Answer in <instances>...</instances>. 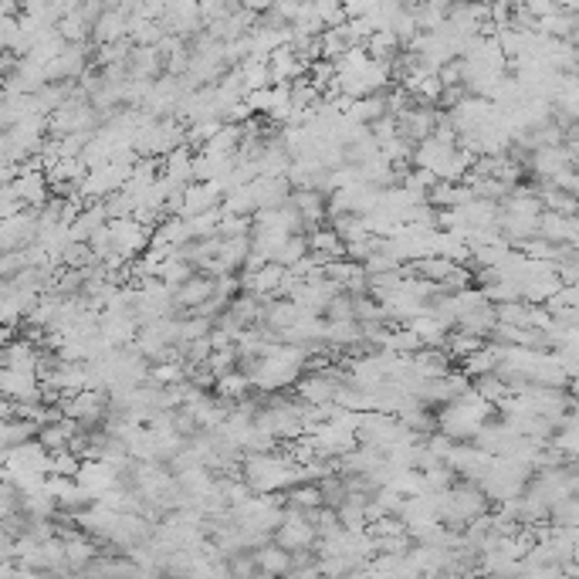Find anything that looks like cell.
I'll return each mask as SVG.
<instances>
[{
	"label": "cell",
	"instance_id": "18",
	"mask_svg": "<svg viewBox=\"0 0 579 579\" xmlns=\"http://www.w3.org/2000/svg\"><path fill=\"white\" fill-rule=\"evenodd\" d=\"M472 390L478 393L481 400H488V404H499V400L509 397V383L491 369V373H481V377L472 379Z\"/></svg>",
	"mask_w": 579,
	"mask_h": 579
},
{
	"label": "cell",
	"instance_id": "16",
	"mask_svg": "<svg viewBox=\"0 0 579 579\" xmlns=\"http://www.w3.org/2000/svg\"><path fill=\"white\" fill-rule=\"evenodd\" d=\"M261 302H265V298H255V295H247V292H238V295L228 302V312L241 325H257V322H261Z\"/></svg>",
	"mask_w": 579,
	"mask_h": 579
},
{
	"label": "cell",
	"instance_id": "13",
	"mask_svg": "<svg viewBox=\"0 0 579 579\" xmlns=\"http://www.w3.org/2000/svg\"><path fill=\"white\" fill-rule=\"evenodd\" d=\"M410 329L420 336V346H444V336H447V325L437 322L431 312H420V315H414L410 319Z\"/></svg>",
	"mask_w": 579,
	"mask_h": 579
},
{
	"label": "cell",
	"instance_id": "11",
	"mask_svg": "<svg viewBox=\"0 0 579 579\" xmlns=\"http://www.w3.org/2000/svg\"><path fill=\"white\" fill-rule=\"evenodd\" d=\"M251 553H255L257 573H265V576H288V569H292V553L282 549L275 539L261 542V546L251 549Z\"/></svg>",
	"mask_w": 579,
	"mask_h": 579
},
{
	"label": "cell",
	"instance_id": "5",
	"mask_svg": "<svg viewBox=\"0 0 579 579\" xmlns=\"http://www.w3.org/2000/svg\"><path fill=\"white\" fill-rule=\"evenodd\" d=\"M139 332V319H135L133 312H116V309H106L98 312V336L106 339L112 350H119V346H129Z\"/></svg>",
	"mask_w": 579,
	"mask_h": 579
},
{
	"label": "cell",
	"instance_id": "15",
	"mask_svg": "<svg viewBox=\"0 0 579 579\" xmlns=\"http://www.w3.org/2000/svg\"><path fill=\"white\" fill-rule=\"evenodd\" d=\"M329 228L339 234V241L350 244V241H360V238H366L369 234V228H366V217L360 214H332L329 217Z\"/></svg>",
	"mask_w": 579,
	"mask_h": 579
},
{
	"label": "cell",
	"instance_id": "23",
	"mask_svg": "<svg viewBox=\"0 0 579 579\" xmlns=\"http://www.w3.org/2000/svg\"><path fill=\"white\" fill-rule=\"evenodd\" d=\"M312 7L319 14L322 27H336L346 21V11H342V0H312Z\"/></svg>",
	"mask_w": 579,
	"mask_h": 579
},
{
	"label": "cell",
	"instance_id": "1",
	"mask_svg": "<svg viewBox=\"0 0 579 579\" xmlns=\"http://www.w3.org/2000/svg\"><path fill=\"white\" fill-rule=\"evenodd\" d=\"M241 478L255 495H275L298 481V464L288 454L275 451H247L241 458Z\"/></svg>",
	"mask_w": 579,
	"mask_h": 579
},
{
	"label": "cell",
	"instance_id": "24",
	"mask_svg": "<svg viewBox=\"0 0 579 579\" xmlns=\"http://www.w3.org/2000/svg\"><path fill=\"white\" fill-rule=\"evenodd\" d=\"M203 366H207L214 377H220V373H228V369L238 366V350H234V346H228V350H210V356L203 360Z\"/></svg>",
	"mask_w": 579,
	"mask_h": 579
},
{
	"label": "cell",
	"instance_id": "22",
	"mask_svg": "<svg viewBox=\"0 0 579 579\" xmlns=\"http://www.w3.org/2000/svg\"><path fill=\"white\" fill-rule=\"evenodd\" d=\"M255 573H257V566H255V553H251V549H241V553L228 556V576L247 579V576H255Z\"/></svg>",
	"mask_w": 579,
	"mask_h": 579
},
{
	"label": "cell",
	"instance_id": "8",
	"mask_svg": "<svg viewBox=\"0 0 579 579\" xmlns=\"http://www.w3.org/2000/svg\"><path fill=\"white\" fill-rule=\"evenodd\" d=\"M288 203H292L298 214H302V228H305V230L319 228V224H325V220H329V214H325V193H319V190L292 187V193H288Z\"/></svg>",
	"mask_w": 579,
	"mask_h": 579
},
{
	"label": "cell",
	"instance_id": "6",
	"mask_svg": "<svg viewBox=\"0 0 579 579\" xmlns=\"http://www.w3.org/2000/svg\"><path fill=\"white\" fill-rule=\"evenodd\" d=\"M536 234L546 238L549 244H579V217L559 214V210H542Z\"/></svg>",
	"mask_w": 579,
	"mask_h": 579
},
{
	"label": "cell",
	"instance_id": "12",
	"mask_svg": "<svg viewBox=\"0 0 579 579\" xmlns=\"http://www.w3.org/2000/svg\"><path fill=\"white\" fill-rule=\"evenodd\" d=\"M305 238H309V251L319 261H332V257H346V244L339 241V234L332 228H329V220L325 224H319V228L305 230Z\"/></svg>",
	"mask_w": 579,
	"mask_h": 579
},
{
	"label": "cell",
	"instance_id": "9",
	"mask_svg": "<svg viewBox=\"0 0 579 579\" xmlns=\"http://www.w3.org/2000/svg\"><path fill=\"white\" fill-rule=\"evenodd\" d=\"M75 481H79L81 488H89L92 495H98V491H106V488L119 485V468L102 458H85L79 464V472H75Z\"/></svg>",
	"mask_w": 579,
	"mask_h": 579
},
{
	"label": "cell",
	"instance_id": "25",
	"mask_svg": "<svg viewBox=\"0 0 579 579\" xmlns=\"http://www.w3.org/2000/svg\"><path fill=\"white\" fill-rule=\"evenodd\" d=\"M549 183H553L556 190H563V193H579V173H576V166H563L559 173L549 176Z\"/></svg>",
	"mask_w": 579,
	"mask_h": 579
},
{
	"label": "cell",
	"instance_id": "14",
	"mask_svg": "<svg viewBox=\"0 0 579 579\" xmlns=\"http://www.w3.org/2000/svg\"><path fill=\"white\" fill-rule=\"evenodd\" d=\"M210 390H214L217 397H224V400H241L244 393H251V379L234 366V369H228V373H220V377L214 379Z\"/></svg>",
	"mask_w": 579,
	"mask_h": 579
},
{
	"label": "cell",
	"instance_id": "10",
	"mask_svg": "<svg viewBox=\"0 0 579 579\" xmlns=\"http://www.w3.org/2000/svg\"><path fill=\"white\" fill-rule=\"evenodd\" d=\"M247 187H251V197H255L257 210H265V207H282V203L288 201V193H292L288 176H255Z\"/></svg>",
	"mask_w": 579,
	"mask_h": 579
},
{
	"label": "cell",
	"instance_id": "20",
	"mask_svg": "<svg viewBox=\"0 0 579 579\" xmlns=\"http://www.w3.org/2000/svg\"><path fill=\"white\" fill-rule=\"evenodd\" d=\"M528 305L526 298H509V302H495V322H509V325H522L528 322Z\"/></svg>",
	"mask_w": 579,
	"mask_h": 579
},
{
	"label": "cell",
	"instance_id": "7",
	"mask_svg": "<svg viewBox=\"0 0 579 579\" xmlns=\"http://www.w3.org/2000/svg\"><path fill=\"white\" fill-rule=\"evenodd\" d=\"M210 295H214V278L203 275V271H193L190 278H183V282L173 288V305L176 312H193Z\"/></svg>",
	"mask_w": 579,
	"mask_h": 579
},
{
	"label": "cell",
	"instance_id": "4",
	"mask_svg": "<svg viewBox=\"0 0 579 579\" xmlns=\"http://www.w3.org/2000/svg\"><path fill=\"white\" fill-rule=\"evenodd\" d=\"M11 190H14V197L21 201V207H34V210L51 197L48 176H44V170L34 166V163H21V166H17V173H14V180H11Z\"/></svg>",
	"mask_w": 579,
	"mask_h": 579
},
{
	"label": "cell",
	"instance_id": "21",
	"mask_svg": "<svg viewBox=\"0 0 579 579\" xmlns=\"http://www.w3.org/2000/svg\"><path fill=\"white\" fill-rule=\"evenodd\" d=\"M58 261H61V268H89V265L98 261V257L92 255L89 241H68L65 247H61Z\"/></svg>",
	"mask_w": 579,
	"mask_h": 579
},
{
	"label": "cell",
	"instance_id": "2",
	"mask_svg": "<svg viewBox=\"0 0 579 579\" xmlns=\"http://www.w3.org/2000/svg\"><path fill=\"white\" fill-rule=\"evenodd\" d=\"M495 414V404L481 400L474 390L461 393L444 406H437V431L447 434L451 441H472L474 431Z\"/></svg>",
	"mask_w": 579,
	"mask_h": 579
},
{
	"label": "cell",
	"instance_id": "17",
	"mask_svg": "<svg viewBox=\"0 0 579 579\" xmlns=\"http://www.w3.org/2000/svg\"><path fill=\"white\" fill-rule=\"evenodd\" d=\"M491 325H495V305H491V302H485V305H478L474 312H468V315H464V319L458 322V329L472 332V336L488 339Z\"/></svg>",
	"mask_w": 579,
	"mask_h": 579
},
{
	"label": "cell",
	"instance_id": "3",
	"mask_svg": "<svg viewBox=\"0 0 579 579\" xmlns=\"http://www.w3.org/2000/svg\"><path fill=\"white\" fill-rule=\"evenodd\" d=\"M444 464L451 468V474H454V478L478 481V478L488 472L491 454H488V451H481L478 444H472V441H454V444H451V451L444 454Z\"/></svg>",
	"mask_w": 579,
	"mask_h": 579
},
{
	"label": "cell",
	"instance_id": "19",
	"mask_svg": "<svg viewBox=\"0 0 579 579\" xmlns=\"http://www.w3.org/2000/svg\"><path fill=\"white\" fill-rule=\"evenodd\" d=\"M305 255H309V238H305V230H298V234H288V238H285V244L278 247L275 261H278L282 268H292V265L302 261Z\"/></svg>",
	"mask_w": 579,
	"mask_h": 579
}]
</instances>
